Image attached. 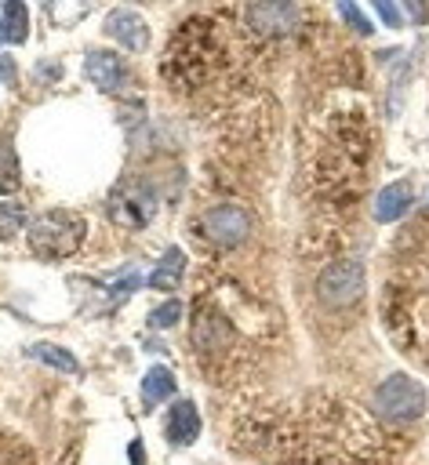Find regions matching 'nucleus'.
I'll use <instances>...</instances> for the list:
<instances>
[{
    "label": "nucleus",
    "instance_id": "nucleus-23",
    "mask_svg": "<svg viewBox=\"0 0 429 465\" xmlns=\"http://www.w3.org/2000/svg\"><path fill=\"white\" fill-rule=\"evenodd\" d=\"M425 203H429V189H425Z\"/></svg>",
    "mask_w": 429,
    "mask_h": 465
},
{
    "label": "nucleus",
    "instance_id": "nucleus-15",
    "mask_svg": "<svg viewBox=\"0 0 429 465\" xmlns=\"http://www.w3.org/2000/svg\"><path fill=\"white\" fill-rule=\"evenodd\" d=\"M334 4H338V15L345 18V25H349V29H356L360 36H371V33H374L371 18L360 11V4H356V0H334Z\"/></svg>",
    "mask_w": 429,
    "mask_h": 465
},
{
    "label": "nucleus",
    "instance_id": "nucleus-21",
    "mask_svg": "<svg viewBox=\"0 0 429 465\" xmlns=\"http://www.w3.org/2000/svg\"><path fill=\"white\" fill-rule=\"evenodd\" d=\"M127 454H131V465H142V443H138V440L127 447Z\"/></svg>",
    "mask_w": 429,
    "mask_h": 465
},
{
    "label": "nucleus",
    "instance_id": "nucleus-17",
    "mask_svg": "<svg viewBox=\"0 0 429 465\" xmlns=\"http://www.w3.org/2000/svg\"><path fill=\"white\" fill-rule=\"evenodd\" d=\"M178 320H182V302H175V298L164 302V305H156V309L149 312V323H153V327H175Z\"/></svg>",
    "mask_w": 429,
    "mask_h": 465
},
{
    "label": "nucleus",
    "instance_id": "nucleus-4",
    "mask_svg": "<svg viewBox=\"0 0 429 465\" xmlns=\"http://www.w3.org/2000/svg\"><path fill=\"white\" fill-rule=\"evenodd\" d=\"M247 25L262 36H287L298 29L302 22V11L294 0H251L247 11H244Z\"/></svg>",
    "mask_w": 429,
    "mask_h": 465
},
{
    "label": "nucleus",
    "instance_id": "nucleus-14",
    "mask_svg": "<svg viewBox=\"0 0 429 465\" xmlns=\"http://www.w3.org/2000/svg\"><path fill=\"white\" fill-rule=\"evenodd\" d=\"M29 352H33L36 360H44L47 367H55V371H65V374H73V371H76V356H73L69 349L55 345V341H36Z\"/></svg>",
    "mask_w": 429,
    "mask_h": 465
},
{
    "label": "nucleus",
    "instance_id": "nucleus-12",
    "mask_svg": "<svg viewBox=\"0 0 429 465\" xmlns=\"http://www.w3.org/2000/svg\"><path fill=\"white\" fill-rule=\"evenodd\" d=\"M171 396H175V374L167 367H149L145 378H142V400L149 407H156V403H164Z\"/></svg>",
    "mask_w": 429,
    "mask_h": 465
},
{
    "label": "nucleus",
    "instance_id": "nucleus-13",
    "mask_svg": "<svg viewBox=\"0 0 429 465\" xmlns=\"http://www.w3.org/2000/svg\"><path fill=\"white\" fill-rule=\"evenodd\" d=\"M4 33H7V44H25L29 36V11L22 0H7L4 4Z\"/></svg>",
    "mask_w": 429,
    "mask_h": 465
},
{
    "label": "nucleus",
    "instance_id": "nucleus-3",
    "mask_svg": "<svg viewBox=\"0 0 429 465\" xmlns=\"http://www.w3.org/2000/svg\"><path fill=\"white\" fill-rule=\"evenodd\" d=\"M364 287H367V276H364L360 262H331L316 276V298L331 309H345V305L360 302Z\"/></svg>",
    "mask_w": 429,
    "mask_h": 465
},
{
    "label": "nucleus",
    "instance_id": "nucleus-7",
    "mask_svg": "<svg viewBox=\"0 0 429 465\" xmlns=\"http://www.w3.org/2000/svg\"><path fill=\"white\" fill-rule=\"evenodd\" d=\"M84 73H87V80H95L98 91H120L127 84V65L113 51H87Z\"/></svg>",
    "mask_w": 429,
    "mask_h": 465
},
{
    "label": "nucleus",
    "instance_id": "nucleus-20",
    "mask_svg": "<svg viewBox=\"0 0 429 465\" xmlns=\"http://www.w3.org/2000/svg\"><path fill=\"white\" fill-rule=\"evenodd\" d=\"M404 7H407V15H411L418 25L429 18V7H425V0H404Z\"/></svg>",
    "mask_w": 429,
    "mask_h": 465
},
{
    "label": "nucleus",
    "instance_id": "nucleus-11",
    "mask_svg": "<svg viewBox=\"0 0 429 465\" xmlns=\"http://www.w3.org/2000/svg\"><path fill=\"white\" fill-rule=\"evenodd\" d=\"M229 338H233V334H229L225 320H218V316H207V312H196V320H193V345H196L200 352L222 349Z\"/></svg>",
    "mask_w": 429,
    "mask_h": 465
},
{
    "label": "nucleus",
    "instance_id": "nucleus-18",
    "mask_svg": "<svg viewBox=\"0 0 429 465\" xmlns=\"http://www.w3.org/2000/svg\"><path fill=\"white\" fill-rule=\"evenodd\" d=\"M22 218H25V214H22V207H18V203H4V207H0V236L15 232V229L22 225Z\"/></svg>",
    "mask_w": 429,
    "mask_h": 465
},
{
    "label": "nucleus",
    "instance_id": "nucleus-8",
    "mask_svg": "<svg viewBox=\"0 0 429 465\" xmlns=\"http://www.w3.org/2000/svg\"><path fill=\"white\" fill-rule=\"evenodd\" d=\"M411 203H414V185H411V178H396V182H389V185L378 193V200H374V218H378V222H396V218L407 214Z\"/></svg>",
    "mask_w": 429,
    "mask_h": 465
},
{
    "label": "nucleus",
    "instance_id": "nucleus-2",
    "mask_svg": "<svg viewBox=\"0 0 429 465\" xmlns=\"http://www.w3.org/2000/svg\"><path fill=\"white\" fill-rule=\"evenodd\" d=\"M371 407L385 421H414L425 411V389H422V381H414L407 374H389L385 381L374 385Z\"/></svg>",
    "mask_w": 429,
    "mask_h": 465
},
{
    "label": "nucleus",
    "instance_id": "nucleus-19",
    "mask_svg": "<svg viewBox=\"0 0 429 465\" xmlns=\"http://www.w3.org/2000/svg\"><path fill=\"white\" fill-rule=\"evenodd\" d=\"M374 7H378L382 22H385L389 29H396V25H400V11H396V0H374Z\"/></svg>",
    "mask_w": 429,
    "mask_h": 465
},
{
    "label": "nucleus",
    "instance_id": "nucleus-6",
    "mask_svg": "<svg viewBox=\"0 0 429 465\" xmlns=\"http://www.w3.org/2000/svg\"><path fill=\"white\" fill-rule=\"evenodd\" d=\"M105 36H113L116 44H124V51H145L149 44V29H145V18L131 7H113L102 22Z\"/></svg>",
    "mask_w": 429,
    "mask_h": 465
},
{
    "label": "nucleus",
    "instance_id": "nucleus-16",
    "mask_svg": "<svg viewBox=\"0 0 429 465\" xmlns=\"http://www.w3.org/2000/svg\"><path fill=\"white\" fill-rule=\"evenodd\" d=\"M18 185V163L11 142H0V193H11Z\"/></svg>",
    "mask_w": 429,
    "mask_h": 465
},
{
    "label": "nucleus",
    "instance_id": "nucleus-5",
    "mask_svg": "<svg viewBox=\"0 0 429 465\" xmlns=\"http://www.w3.org/2000/svg\"><path fill=\"white\" fill-rule=\"evenodd\" d=\"M200 229H204V236H207L211 243H218V247H236V243L247 240L251 218H247V211L236 207V203H218V207L204 211Z\"/></svg>",
    "mask_w": 429,
    "mask_h": 465
},
{
    "label": "nucleus",
    "instance_id": "nucleus-9",
    "mask_svg": "<svg viewBox=\"0 0 429 465\" xmlns=\"http://www.w3.org/2000/svg\"><path fill=\"white\" fill-rule=\"evenodd\" d=\"M196 436H200V414H196L193 400H178L167 414V440L189 447Z\"/></svg>",
    "mask_w": 429,
    "mask_h": 465
},
{
    "label": "nucleus",
    "instance_id": "nucleus-10",
    "mask_svg": "<svg viewBox=\"0 0 429 465\" xmlns=\"http://www.w3.org/2000/svg\"><path fill=\"white\" fill-rule=\"evenodd\" d=\"M182 272H185V254L182 247H167L164 258L156 262V269L149 272V287L153 291H175L182 283Z\"/></svg>",
    "mask_w": 429,
    "mask_h": 465
},
{
    "label": "nucleus",
    "instance_id": "nucleus-22",
    "mask_svg": "<svg viewBox=\"0 0 429 465\" xmlns=\"http://www.w3.org/2000/svg\"><path fill=\"white\" fill-rule=\"evenodd\" d=\"M4 40H7V33H4V22H0V44H4Z\"/></svg>",
    "mask_w": 429,
    "mask_h": 465
},
{
    "label": "nucleus",
    "instance_id": "nucleus-1",
    "mask_svg": "<svg viewBox=\"0 0 429 465\" xmlns=\"http://www.w3.org/2000/svg\"><path fill=\"white\" fill-rule=\"evenodd\" d=\"M84 232H87V225H84V218L76 211L55 207V211H44L29 225V247L44 262H62L65 254H73L84 243Z\"/></svg>",
    "mask_w": 429,
    "mask_h": 465
}]
</instances>
